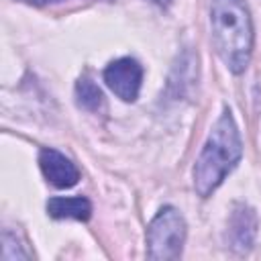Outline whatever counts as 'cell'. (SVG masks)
<instances>
[{
    "mask_svg": "<svg viewBox=\"0 0 261 261\" xmlns=\"http://www.w3.org/2000/svg\"><path fill=\"white\" fill-rule=\"evenodd\" d=\"M243 155V141L239 126L228 108L222 110L212 126L200 157L194 165V188L202 198H208L224 177L237 167Z\"/></svg>",
    "mask_w": 261,
    "mask_h": 261,
    "instance_id": "cell-1",
    "label": "cell"
},
{
    "mask_svg": "<svg viewBox=\"0 0 261 261\" xmlns=\"http://www.w3.org/2000/svg\"><path fill=\"white\" fill-rule=\"evenodd\" d=\"M212 41L232 73H243L253 51V24L245 0H210Z\"/></svg>",
    "mask_w": 261,
    "mask_h": 261,
    "instance_id": "cell-2",
    "label": "cell"
},
{
    "mask_svg": "<svg viewBox=\"0 0 261 261\" xmlns=\"http://www.w3.org/2000/svg\"><path fill=\"white\" fill-rule=\"evenodd\" d=\"M186 234L188 226L181 212L173 206H163L147 226V257L153 261L179 259Z\"/></svg>",
    "mask_w": 261,
    "mask_h": 261,
    "instance_id": "cell-3",
    "label": "cell"
},
{
    "mask_svg": "<svg viewBox=\"0 0 261 261\" xmlns=\"http://www.w3.org/2000/svg\"><path fill=\"white\" fill-rule=\"evenodd\" d=\"M104 82L120 100L135 102L143 82V67L133 57L114 59L104 69Z\"/></svg>",
    "mask_w": 261,
    "mask_h": 261,
    "instance_id": "cell-4",
    "label": "cell"
},
{
    "mask_svg": "<svg viewBox=\"0 0 261 261\" xmlns=\"http://www.w3.org/2000/svg\"><path fill=\"white\" fill-rule=\"evenodd\" d=\"M39 167L45 175V179L59 190L65 188H73L80 179V169L75 167V163L71 159H67L63 153L55 151V149H41L39 153Z\"/></svg>",
    "mask_w": 261,
    "mask_h": 261,
    "instance_id": "cell-5",
    "label": "cell"
},
{
    "mask_svg": "<svg viewBox=\"0 0 261 261\" xmlns=\"http://www.w3.org/2000/svg\"><path fill=\"white\" fill-rule=\"evenodd\" d=\"M255 230H257V216L255 212L245 206V204H237L230 220H228V239H230V247L239 253H247L253 245L255 239Z\"/></svg>",
    "mask_w": 261,
    "mask_h": 261,
    "instance_id": "cell-6",
    "label": "cell"
},
{
    "mask_svg": "<svg viewBox=\"0 0 261 261\" xmlns=\"http://www.w3.org/2000/svg\"><path fill=\"white\" fill-rule=\"evenodd\" d=\"M45 208H47V214L57 220H63V218L88 220L92 216V204L84 196H55L47 200Z\"/></svg>",
    "mask_w": 261,
    "mask_h": 261,
    "instance_id": "cell-7",
    "label": "cell"
},
{
    "mask_svg": "<svg viewBox=\"0 0 261 261\" xmlns=\"http://www.w3.org/2000/svg\"><path fill=\"white\" fill-rule=\"evenodd\" d=\"M75 102L88 112H98L104 106V96L102 90L90 77H80L75 82Z\"/></svg>",
    "mask_w": 261,
    "mask_h": 261,
    "instance_id": "cell-8",
    "label": "cell"
},
{
    "mask_svg": "<svg viewBox=\"0 0 261 261\" xmlns=\"http://www.w3.org/2000/svg\"><path fill=\"white\" fill-rule=\"evenodd\" d=\"M14 259H31V255L18 245L16 237L10 230L2 232V261H14Z\"/></svg>",
    "mask_w": 261,
    "mask_h": 261,
    "instance_id": "cell-9",
    "label": "cell"
},
{
    "mask_svg": "<svg viewBox=\"0 0 261 261\" xmlns=\"http://www.w3.org/2000/svg\"><path fill=\"white\" fill-rule=\"evenodd\" d=\"M27 4H35V6H45V4H55V2H63V0H20Z\"/></svg>",
    "mask_w": 261,
    "mask_h": 261,
    "instance_id": "cell-10",
    "label": "cell"
},
{
    "mask_svg": "<svg viewBox=\"0 0 261 261\" xmlns=\"http://www.w3.org/2000/svg\"><path fill=\"white\" fill-rule=\"evenodd\" d=\"M151 2H155V4H159V6H167L171 0H151Z\"/></svg>",
    "mask_w": 261,
    "mask_h": 261,
    "instance_id": "cell-11",
    "label": "cell"
}]
</instances>
